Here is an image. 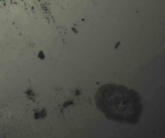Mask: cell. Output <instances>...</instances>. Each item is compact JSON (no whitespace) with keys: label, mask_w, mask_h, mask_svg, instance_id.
Instances as JSON below:
<instances>
[{"label":"cell","mask_w":165,"mask_h":138,"mask_svg":"<svg viewBox=\"0 0 165 138\" xmlns=\"http://www.w3.org/2000/svg\"><path fill=\"white\" fill-rule=\"evenodd\" d=\"M95 100L97 108L108 119L135 124L142 115V98L134 90L122 85L108 84L102 85Z\"/></svg>","instance_id":"cell-1"}]
</instances>
